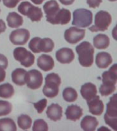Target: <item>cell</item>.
Listing matches in <instances>:
<instances>
[{
  "instance_id": "25",
  "label": "cell",
  "mask_w": 117,
  "mask_h": 131,
  "mask_svg": "<svg viewBox=\"0 0 117 131\" xmlns=\"http://www.w3.org/2000/svg\"><path fill=\"white\" fill-rule=\"evenodd\" d=\"M93 45L97 49H105L110 45V38L106 34H99L94 37Z\"/></svg>"
},
{
  "instance_id": "22",
  "label": "cell",
  "mask_w": 117,
  "mask_h": 131,
  "mask_svg": "<svg viewBox=\"0 0 117 131\" xmlns=\"http://www.w3.org/2000/svg\"><path fill=\"white\" fill-rule=\"evenodd\" d=\"M99 122L97 119L94 116L86 115L82 119L80 126L84 131H94L98 126Z\"/></svg>"
},
{
  "instance_id": "44",
  "label": "cell",
  "mask_w": 117,
  "mask_h": 131,
  "mask_svg": "<svg viewBox=\"0 0 117 131\" xmlns=\"http://www.w3.org/2000/svg\"><path fill=\"white\" fill-rule=\"evenodd\" d=\"M0 11H1V10H0Z\"/></svg>"
},
{
  "instance_id": "11",
  "label": "cell",
  "mask_w": 117,
  "mask_h": 131,
  "mask_svg": "<svg viewBox=\"0 0 117 131\" xmlns=\"http://www.w3.org/2000/svg\"><path fill=\"white\" fill-rule=\"evenodd\" d=\"M30 33L26 29H17L10 33V40L14 45H24L28 42Z\"/></svg>"
},
{
  "instance_id": "5",
  "label": "cell",
  "mask_w": 117,
  "mask_h": 131,
  "mask_svg": "<svg viewBox=\"0 0 117 131\" xmlns=\"http://www.w3.org/2000/svg\"><path fill=\"white\" fill-rule=\"evenodd\" d=\"M18 10L21 14L27 16L32 22L41 21L43 16L41 8L34 6L29 2H21L18 6Z\"/></svg>"
},
{
  "instance_id": "43",
  "label": "cell",
  "mask_w": 117,
  "mask_h": 131,
  "mask_svg": "<svg viewBox=\"0 0 117 131\" xmlns=\"http://www.w3.org/2000/svg\"><path fill=\"white\" fill-rule=\"evenodd\" d=\"M19 1H20V0H19Z\"/></svg>"
},
{
  "instance_id": "23",
  "label": "cell",
  "mask_w": 117,
  "mask_h": 131,
  "mask_svg": "<svg viewBox=\"0 0 117 131\" xmlns=\"http://www.w3.org/2000/svg\"><path fill=\"white\" fill-rule=\"evenodd\" d=\"M26 74L27 71L23 68H19L14 70L11 74L12 82L16 85H24L26 83Z\"/></svg>"
},
{
  "instance_id": "42",
  "label": "cell",
  "mask_w": 117,
  "mask_h": 131,
  "mask_svg": "<svg viewBox=\"0 0 117 131\" xmlns=\"http://www.w3.org/2000/svg\"><path fill=\"white\" fill-rule=\"evenodd\" d=\"M1 1H2V0H0V2H1Z\"/></svg>"
},
{
  "instance_id": "40",
  "label": "cell",
  "mask_w": 117,
  "mask_h": 131,
  "mask_svg": "<svg viewBox=\"0 0 117 131\" xmlns=\"http://www.w3.org/2000/svg\"><path fill=\"white\" fill-rule=\"evenodd\" d=\"M34 4H36V5H40L43 3L45 0H31Z\"/></svg>"
},
{
  "instance_id": "14",
  "label": "cell",
  "mask_w": 117,
  "mask_h": 131,
  "mask_svg": "<svg viewBox=\"0 0 117 131\" xmlns=\"http://www.w3.org/2000/svg\"><path fill=\"white\" fill-rule=\"evenodd\" d=\"M71 18V14L69 10L65 8H62L58 10L55 16L49 22L53 25H66L70 22Z\"/></svg>"
},
{
  "instance_id": "13",
  "label": "cell",
  "mask_w": 117,
  "mask_h": 131,
  "mask_svg": "<svg viewBox=\"0 0 117 131\" xmlns=\"http://www.w3.org/2000/svg\"><path fill=\"white\" fill-rule=\"evenodd\" d=\"M89 112L92 115L99 116L102 114L104 110V104L103 101L100 99V97L96 95L90 100L87 101Z\"/></svg>"
},
{
  "instance_id": "38",
  "label": "cell",
  "mask_w": 117,
  "mask_h": 131,
  "mask_svg": "<svg viewBox=\"0 0 117 131\" xmlns=\"http://www.w3.org/2000/svg\"><path fill=\"white\" fill-rule=\"evenodd\" d=\"M6 29V25L4 20L0 19V34L4 33Z\"/></svg>"
},
{
  "instance_id": "15",
  "label": "cell",
  "mask_w": 117,
  "mask_h": 131,
  "mask_svg": "<svg viewBox=\"0 0 117 131\" xmlns=\"http://www.w3.org/2000/svg\"><path fill=\"white\" fill-rule=\"evenodd\" d=\"M103 84L106 85H116L117 83V64L115 63L108 71L102 74Z\"/></svg>"
},
{
  "instance_id": "8",
  "label": "cell",
  "mask_w": 117,
  "mask_h": 131,
  "mask_svg": "<svg viewBox=\"0 0 117 131\" xmlns=\"http://www.w3.org/2000/svg\"><path fill=\"white\" fill-rule=\"evenodd\" d=\"M13 56L21 65L29 68L34 63L35 56L24 47H16L13 51Z\"/></svg>"
},
{
  "instance_id": "27",
  "label": "cell",
  "mask_w": 117,
  "mask_h": 131,
  "mask_svg": "<svg viewBox=\"0 0 117 131\" xmlns=\"http://www.w3.org/2000/svg\"><path fill=\"white\" fill-rule=\"evenodd\" d=\"M14 89L10 83L0 85V98H10L14 96Z\"/></svg>"
},
{
  "instance_id": "17",
  "label": "cell",
  "mask_w": 117,
  "mask_h": 131,
  "mask_svg": "<svg viewBox=\"0 0 117 131\" xmlns=\"http://www.w3.org/2000/svg\"><path fill=\"white\" fill-rule=\"evenodd\" d=\"M80 93L82 98L86 101L90 100L97 95V89L96 85L92 83H86L81 87Z\"/></svg>"
},
{
  "instance_id": "39",
  "label": "cell",
  "mask_w": 117,
  "mask_h": 131,
  "mask_svg": "<svg viewBox=\"0 0 117 131\" xmlns=\"http://www.w3.org/2000/svg\"><path fill=\"white\" fill-rule=\"evenodd\" d=\"M59 1L62 4H63L64 6H69V5H71V4L75 2V0H59Z\"/></svg>"
},
{
  "instance_id": "24",
  "label": "cell",
  "mask_w": 117,
  "mask_h": 131,
  "mask_svg": "<svg viewBox=\"0 0 117 131\" xmlns=\"http://www.w3.org/2000/svg\"><path fill=\"white\" fill-rule=\"evenodd\" d=\"M6 21L10 28H18L23 23V18L16 12H11L8 14Z\"/></svg>"
},
{
  "instance_id": "19",
  "label": "cell",
  "mask_w": 117,
  "mask_h": 131,
  "mask_svg": "<svg viewBox=\"0 0 117 131\" xmlns=\"http://www.w3.org/2000/svg\"><path fill=\"white\" fill-rule=\"evenodd\" d=\"M46 113L49 119L53 122H57L62 117L63 111L60 105L55 103H52L48 106Z\"/></svg>"
},
{
  "instance_id": "16",
  "label": "cell",
  "mask_w": 117,
  "mask_h": 131,
  "mask_svg": "<svg viewBox=\"0 0 117 131\" xmlns=\"http://www.w3.org/2000/svg\"><path fill=\"white\" fill-rule=\"evenodd\" d=\"M43 10L46 14L47 22H49V20H51L58 12L60 6L56 0H49L44 4Z\"/></svg>"
},
{
  "instance_id": "28",
  "label": "cell",
  "mask_w": 117,
  "mask_h": 131,
  "mask_svg": "<svg viewBox=\"0 0 117 131\" xmlns=\"http://www.w3.org/2000/svg\"><path fill=\"white\" fill-rule=\"evenodd\" d=\"M62 96L65 101L68 102H73L77 99L78 94L77 91L74 88L68 87L63 90Z\"/></svg>"
},
{
  "instance_id": "2",
  "label": "cell",
  "mask_w": 117,
  "mask_h": 131,
  "mask_svg": "<svg viewBox=\"0 0 117 131\" xmlns=\"http://www.w3.org/2000/svg\"><path fill=\"white\" fill-rule=\"evenodd\" d=\"M61 84V78L56 73H50L45 77V84L43 89V94L47 98H53L59 93V87Z\"/></svg>"
},
{
  "instance_id": "33",
  "label": "cell",
  "mask_w": 117,
  "mask_h": 131,
  "mask_svg": "<svg viewBox=\"0 0 117 131\" xmlns=\"http://www.w3.org/2000/svg\"><path fill=\"white\" fill-rule=\"evenodd\" d=\"M47 104V100L46 98H43L37 102L34 103V106L36 109L37 112L39 114H41L43 112V111L45 110Z\"/></svg>"
},
{
  "instance_id": "36",
  "label": "cell",
  "mask_w": 117,
  "mask_h": 131,
  "mask_svg": "<svg viewBox=\"0 0 117 131\" xmlns=\"http://www.w3.org/2000/svg\"><path fill=\"white\" fill-rule=\"evenodd\" d=\"M0 66L4 68V69H6L8 66V58L2 54H0Z\"/></svg>"
},
{
  "instance_id": "9",
  "label": "cell",
  "mask_w": 117,
  "mask_h": 131,
  "mask_svg": "<svg viewBox=\"0 0 117 131\" xmlns=\"http://www.w3.org/2000/svg\"><path fill=\"white\" fill-rule=\"evenodd\" d=\"M86 35V30L76 27H71L64 32V39L68 43L75 45L84 38Z\"/></svg>"
},
{
  "instance_id": "3",
  "label": "cell",
  "mask_w": 117,
  "mask_h": 131,
  "mask_svg": "<svg viewBox=\"0 0 117 131\" xmlns=\"http://www.w3.org/2000/svg\"><path fill=\"white\" fill-rule=\"evenodd\" d=\"M29 48L33 53H50L54 49V42L49 38H41L39 37L33 38L29 43Z\"/></svg>"
},
{
  "instance_id": "31",
  "label": "cell",
  "mask_w": 117,
  "mask_h": 131,
  "mask_svg": "<svg viewBox=\"0 0 117 131\" xmlns=\"http://www.w3.org/2000/svg\"><path fill=\"white\" fill-rule=\"evenodd\" d=\"M49 130V126L47 123L43 119H38L34 121L33 124V131H47Z\"/></svg>"
},
{
  "instance_id": "12",
  "label": "cell",
  "mask_w": 117,
  "mask_h": 131,
  "mask_svg": "<svg viewBox=\"0 0 117 131\" xmlns=\"http://www.w3.org/2000/svg\"><path fill=\"white\" fill-rule=\"evenodd\" d=\"M55 57L57 61L60 63L67 64L73 61L75 59V54L71 49L64 47L56 51Z\"/></svg>"
},
{
  "instance_id": "20",
  "label": "cell",
  "mask_w": 117,
  "mask_h": 131,
  "mask_svg": "<svg viewBox=\"0 0 117 131\" xmlns=\"http://www.w3.org/2000/svg\"><path fill=\"white\" fill-rule=\"evenodd\" d=\"M65 115L67 119L75 122L79 120L83 115V109L78 105L72 104L66 108Z\"/></svg>"
},
{
  "instance_id": "1",
  "label": "cell",
  "mask_w": 117,
  "mask_h": 131,
  "mask_svg": "<svg viewBox=\"0 0 117 131\" xmlns=\"http://www.w3.org/2000/svg\"><path fill=\"white\" fill-rule=\"evenodd\" d=\"M79 63L83 67H90L94 62V49L88 41H84L76 47Z\"/></svg>"
},
{
  "instance_id": "6",
  "label": "cell",
  "mask_w": 117,
  "mask_h": 131,
  "mask_svg": "<svg viewBox=\"0 0 117 131\" xmlns=\"http://www.w3.org/2000/svg\"><path fill=\"white\" fill-rule=\"evenodd\" d=\"M105 122L114 130H117V100L114 94L107 104V110L104 115Z\"/></svg>"
},
{
  "instance_id": "21",
  "label": "cell",
  "mask_w": 117,
  "mask_h": 131,
  "mask_svg": "<svg viewBox=\"0 0 117 131\" xmlns=\"http://www.w3.org/2000/svg\"><path fill=\"white\" fill-rule=\"evenodd\" d=\"M113 61L112 57L110 53L106 52H100L96 55L95 62L97 67L101 69H105L112 64Z\"/></svg>"
},
{
  "instance_id": "4",
  "label": "cell",
  "mask_w": 117,
  "mask_h": 131,
  "mask_svg": "<svg viewBox=\"0 0 117 131\" xmlns=\"http://www.w3.org/2000/svg\"><path fill=\"white\" fill-rule=\"evenodd\" d=\"M112 16L107 11H99L94 17V25L89 27V30L92 32L105 31L108 29L112 23Z\"/></svg>"
},
{
  "instance_id": "30",
  "label": "cell",
  "mask_w": 117,
  "mask_h": 131,
  "mask_svg": "<svg viewBox=\"0 0 117 131\" xmlns=\"http://www.w3.org/2000/svg\"><path fill=\"white\" fill-rule=\"evenodd\" d=\"M12 110V105L6 100H0V117L10 114Z\"/></svg>"
},
{
  "instance_id": "7",
  "label": "cell",
  "mask_w": 117,
  "mask_h": 131,
  "mask_svg": "<svg viewBox=\"0 0 117 131\" xmlns=\"http://www.w3.org/2000/svg\"><path fill=\"white\" fill-rule=\"evenodd\" d=\"M92 13L85 8H79L73 13L72 25L78 27H88L92 23Z\"/></svg>"
},
{
  "instance_id": "37",
  "label": "cell",
  "mask_w": 117,
  "mask_h": 131,
  "mask_svg": "<svg viewBox=\"0 0 117 131\" xmlns=\"http://www.w3.org/2000/svg\"><path fill=\"white\" fill-rule=\"evenodd\" d=\"M6 71H5V69L4 68L0 66V83L1 82H3L6 79Z\"/></svg>"
},
{
  "instance_id": "18",
  "label": "cell",
  "mask_w": 117,
  "mask_h": 131,
  "mask_svg": "<svg viewBox=\"0 0 117 131\" xmlns=\"http://www.w3.org/2000/svg\"><path fill=\"white\" fill-rule=\"evenodd\" d=\"M37 65L39 68L45 72L50 71L53 69L55 65L54 60L51 56L49 55H41L37 60Z\"/></svg>"
},
{
  "instance_id": "29",
  "label": "cell",
  "mask_w": 117,
  "mask_h": 131,
  "mask_svg": "<svg viewBox=\"0 0 117 131\" xmlns=\"http://www.w3.org/2000/svg\"><path fill=\"white\" fill-rule=\"evenodd\" d=\"M32 123V119L28 115H21L17 119V124L18 127L22 130H28L30 128Z\"/></svg>"
},
{
  "instance_id": "34",
  "label": "cell",
  "mask_w": 117,
  "mask_h": 131,
  "mask_svg": "<svg viewBox=\"0 0 117 131\" xmlns=\"http://www.w3.org/2000/svg\"><path fill=\"white\" fill-rule=\"evenodd\" d=\"M3 4L8 8H15L19 2V0H2Z\"/></svg>"
},
{
  "instance_id": "32",
  "label": "cell",
  "mask_w": 117,
  "mask_h": 131,
  "mask_svg": "<svg viewBox=\"0 0 117 131\" xmlns=\"http://www.w3.org/2000/svg\"><path fill=\"white\" fill-rule=\"evenodd\" d=\"M116 90V85H106L104 84H101L99 88V92L101 96H108L113 94Z\"/></svg>"
},
{
  "instance_id": "41",
  "label": "cell",
  "mask_w": 117,
  "mask_h": 131,
  "mask_svg": "<svg viewBox=\"0 0 117 131\" xmlns=\"http://www.w3.org/2000/svg\"><path fill=\"white\" fill-rule=\"evenodd\" d=\"M110 2H116V0H109Z\"/></svg>"
},
{
  "instance_id": "10",
  "label": "cell",
  "mask_w": 117,
  "mask_h": 131,
  "mask_svg": "<svg viewBox=\"0 0 117 131\" xmlns=\"http://www.w3.org/2000/svg\"><path fill=\"white\" fill-rule=\"evenodd\" d=\"M43 81V74L38 70L32 69L27 72L26 83L27 88L31 90H37L41 88Z\"/></svg>"
},
{
  "instance_id": "26",
  "label": "cell",
  "mask_w": 117,
  "mask_h": 131,
  "mask_svg": "<svg viewBox=\"0 0 117 131\" xmlns=\"http://www.w3.org/2000/svg\"><path fill=\"white\" fill-rule=\"evenodd\" d=\"M16 124L11 118L0 119V131H16Z\"/></svg>"
},
{
  "instance_id": "35",
  "label": "cell",
  "mask_w": 117,
  "mask_h": 131,
  "mask_svg": "<svg viewBox=\"0 0 117 131\" xmlns=\"http://www.w3.org/2000/svg\"><path fill=\"white\" fill-rule=\"evenodd\" d=\"M86 2L90 8H96L99 6L101 3L102 2V0H86Z\"/></svg>"
}]
</instances>
